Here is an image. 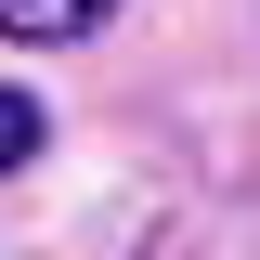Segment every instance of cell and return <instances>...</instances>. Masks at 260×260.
<instances>
[{
    "instance_id": "obj_1",
    "label": "cell",
    "mask_w": 260,
    "mask_h": 260,
    "mask_svg": "<svg viewBox=\"0 0 260 260\" xmlns=\"http://www.w3.org/2000/svg\"><path fill=\"white\" fill-rule=\"evenodd\" d=\"M91 26H117V0H0V39H91Z\"/></svg>"
},
{
    "instance_id": "obj_2",
    "label": "cell",
    "mask_w": 260,
    "mask_h": 260,
    "mask_svg": "<svg viewBox=\"0 0 260 260\" xmlns=\"http://www.w3.org/2000/svg\"><path fill=\"white\" fill-rule=\"evenodd\" d=\"M39 143H52V117H39V91H0V169H26Z\"/></svg>"
}]
</instances>
